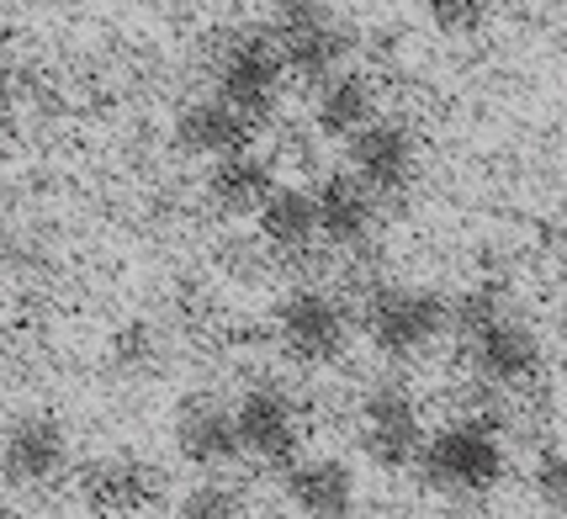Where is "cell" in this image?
I'll return each mask as SVG.
<instances>
[{"label": "cell", "instance_id": "4fadbf2b", "mask_svg": "<svg viewBox=\"0 0 567 519\" xmlns=\"http://www.w3.org/2000/svg\"><path fill=\"white\" fill-rule=\"evenodd\" d=\"M281 498L302 519H350L361 504V482L346 456H297L281 467Z\"/></svg>", "mask_w": 567, "mask_h": 519}, {"label": "cell", "instance_id": "8fae6325", "mask_svg": "<svg viewBox=\"0 0 567 519\" xmlns=\"http://www.w3.org/2000/svg\"><path fill=\"white\" fill-rule=\"evenodd\" d=\"M346 165L371 197H398L420 175V138L398 117H377L346 144Z\"/></svg>", "mask_w": 567, "mask_h": 519}, {"label": "cell", "instance_id": "d6986e66", "mask_svg": "<svg viewBox=\"0 0 567 519\" xmlns=\"http://www.w3.org/2000/svg\"><path fill=\"white\" fill-rule=\"evenodd\" d=\"M245 515H249L245 494L234 482H223V477H202V482H192L186 494L175 498V519H245Z\"/></svg>", "mask_w": 567, "mask_h": 519}, {"label": "cell", "instance_id": "277c9868", "mask_svg": "<svg viewBox=\"0 0 567 519\" xmlns=\"http://www.w3.org/2000/svg\"><path fill=\"white\" fill-rule=\"evenodd\" d=\"M271 334L276 345L287 350L292 361H302V366H334V361H346L350 340L361 329H355V308L340 292H329V287H292L276 302Z\"/></svg>", "mask_w": 567, "mask_h": 519}, {"label": "cell", "instance_id": "8992f818", "mask_svg": "<svg viewBox=\"0 0 567 519\" xmlns=\"http://www.w3.org/2000/svg\"><path fill=\"white\" fill-rule=\"evenodd\" d=\"M424 435L430 429H424L420 397L409 393L403 382H377V387L361 393V403H355V440H361L371 467L409 471L420 461Z\"/></svg>", "mask_w": 567, "mask_h": 519}, {"label": "cell", "instance_id": "5b68a950", "mask_svg": "<svg viewBox=\"0 0 567 519\" xmlns=\"http://www.w3.org/2000/svg\"><path fill=\"white\" fill-rule=\"evenodd\" d=\"M467 366L483 387L494 393H525L536 376L546 371V345H542V329L525 319L519 308H504L483 329H472L467 340Z\"/></svg>", "mask_w": 567, "mask_h": 519}, {"label": "cell", "instance_id": "52a82bcc", "mask_svg": "<svg viewBox=\"0 0 567 519\" xmlns=\"http://www.w3.org/2000/svg\"><path fill=\"white\" fill-rule=\"evenodd\" d=\"M281 91H287V64L266 32H239L213 59V96L228 101L234 112H245L249 123L271 117L281 106Z\"/></svg>", "mask_w": 567, "mask_h": 519}, {"label": "cell", "instance_id": "7a4b0ae2", "mask_svg": "<svg viewBox=\"0 0 567 519\" xmlns=\"http://www.w3.org/2000/svg\"><path fill=\"white\" fill-rule=\"evenodd\" d=\"M414 471L424 477V488L441 498H483L504 482L509 450H504V435L488 419H451L424 435Z\"/></svg>", "mask_w": 567, "mask_h": 519}, {"label": "cell", "instance_id": "9a60e30c", "mask_svg": "<svg viewBox=\"0 0 567 519\" xmlns=\"http://www.w3.org/2000/svg\"><path fill=\"white\" fill-rule=\"evenodd\" d=\"M313 212H319V239L334 249H361L377 228V197L350 170H323L313 186Z\"/></svg>", "mask_w": 567, "mask_h": 519}, {"label": "cell", "instance_id": "6da1fadb", "mask_svg": "<svg viewBox=\"0 0 567 519\" xmlns=\"http://www.w3.org/2000/svg\"><path fill=\"white\" fill-rule=\"evenodd\" d=\"M266 38L281 53L287 80H302V85H319L329 74L350 70L355 43H361L334 0H276Z\"/></svg>", "mask_w": 567, "mask_h": 519}, {"label": "cell", "instance_id": "e0dca14e", "mask_svg": "<svg viewBox=\"0 0 567 519\" xmlns=\"http://www.w3.org/2000/svg\"><path fill=\"white\" fill-rule=\"evenodd\" d=\"M276 186L281 180H276L271 154H260L255 144L239 148V154H223L218 165H207V201L223 218H260V207L271 201Z\"/></svg>", "mask_w": 567, "mask_h": 519}, {"label": "cell", "instance_id": "7c38bea8", "mask_svg": "<svg viewBox=\"0 0 567 519\" xmlns=\"http://www.w3.org/2000/svg\"><path fill=\"white\" fill-rule=\"evenodd\" d=\"M171 440H175V456L186 467L197 471H228L245 450H239V424H234V403L218 393H192L181 397L175 408V424H171Z\"/></svg>", "mask_w": 567, "mask_h": 519}, {"label": "cell", "instance_id": "9c48e42d", "mask_svg": "<svg viewBox=\"0 0 567 519\" xmlns=\"http://www.w3.org/2000/svg\"><path fill=\"white\" fill-rule=\"evenodd\" d=\"M70 467V429L49 408H27L0 429V477L11 488H49Z\"/></svg>", "mask_w": 567, "mask_h": 519}, {"label": "cell", "instance_id": "44dd1931", "mask_svg": "<svg viewBox=\"0 0 567 519\" xmlns=\"http://www.w3.org/2000/svg\"><path fill=\"white\" fill-rule=\"evenodd\" d=\"M494 6L498 0H424V17L441 27L445 38H467L494 17Z\"/></svg>", "mask_w": 567, "mask_h": 519}, {"label": "cell", "instance_id": "5bb4252c", "mask_svg": "<svg viewBox=\"0 0 567 519\" xmlns=\"http://www.w3.org/2000/svg\"><path fill=\"white\" fill-rule=\"evenodd\" d=\"M171 144L186 154V159H207L218 165L223 154H239V148L255 144V123L245 112H234L228 101L218 96H197L175 112L171 123Z\"/></svg>", "mask_w": 567, "mask_h": 519}, {"label": "cell", "instance_id": "cb8c5ba5", "mask_svg": "<svg viewBox=\"0 0 567 519\" xmlns=\"http://www.w3.org/2000/svg\"><path fill=\"white\" fill-rule=\"evenodd\" d=\"M563 222H567V197H563Z\"/></svg>", "mask_w": 567, "mask_h": 519}, {"label": "cell", "instance_id": "2e32d148", "mask_svg": "<svg viewBox=\"0 0 567 519\" xmlns=\"http://www.w3.org/2000/svg\"><path fill=\"white\" fill-rule=\"evenodd\" d=\"M313 117V133H319L323 144H350L355 133L367 123H377L382 117V96H377V85H371V74L361 70H340L329 74V80H319L313 85V106H308Z\"/></svg>", "mask_w": 567, "mask_h": 519}, {"label": "cell", "instance_id": "3957f363", "mask_svg": "<svg viewBox=\"0 0 567 519\" xmlns=\"http://www.w3.org/2000/svg\"><path fill=\"white\" fill-rule=\"evenodd\" d=\"M355 329L367 334V345L382 361H420L451 334V302L435 287H409V281H388L371 287Z\"/></svg>", "mask_w": 567, "mask_h": 519}, {"label": "cell", "instance_id": "30bf717a", "mask_svg": "<svg viewBox=\"0 0 567 519\" xmlns=\"http://www.w3.org/2000/svg\"><path fill=\"white\" fill-rule=\"evenodd\" d=\"M165 494V477L154 461L133 450H106L80 467V498L96 509V519H138Z\"/></svg>", "mask_w": 567, "mask_h": 519}, {"label": "cell", "instance_id": "ffe728a7", "mask_svg": "<svg viewBox=\"0 0 567 519\" xmlns=\"http://www.w3.org/2000/svg\"><path fill=\"white\" fill-rule=\"evenodd\" d=\"M530 494H536L546 515L567 519V445H546L530 461Z\"/></svg>", "mask_w": 567, "mask_h": 519}, {"label": "cell", "instance_id": "ba28073f", "mask_svg": "<svg viewBox=\"0 0 567 519\" xmlns=\"http://www.w3.org/2000/svg\"><path fill=\"white\" fill-rule=\"evenodd\" d=\"M234 424H239V450L266 461V467H292L308 440V414L287 387L255 382L234 397Z\"/></svg>", "mask_w": 567, "mask_h": 519}, {"label": "cell", "instance_id": "ac0fdd59", "mask_svg": "<svg viewBox=\"0 0 567 519\" xmlns=\"http://www.w3.org/2000/svg\"><path fill=\"white\" fill-rule=\"evenodd\" d=\"M255 228H260V245L271 249V255H292V260L308 255L313 245H323L319 212H313V191L297 186V180H281V186H276L271 201L260 207Z\"/></svg>", "mask_w": 567, "mask_h": 519}, {"label": "cell", "instance_id": "603a6c76", "mask_svg": "<svg viewBox=\"0 0 567 519\" xmlns=\"http://www.w3.org/2000/svg\"><path fill=\"white\" fill-rule=\"evenodd\" d=\"M0 519H27L22 509H6V504H0Z\"/></svg>", "mask_w": 567, "mask_h": 519}, {"label": "cell", "instance_id": "d4e9b609", "mask_svg": "<svg viewBox=\"0 0 567 519\" xmlns=\"http://www.w3.org/2000/svg\"><path fill=\"white\" fill-rule=\"evenodd\" d=\"M0 249H6V233H0Z\"/></svg>", "mask_w": 567, "mask_h": 519}, {"label": "cell", "instance_id": "7402d4cb", "mask_svg": "<svg viewBox=\"0 0 567 519\" xmlns=\"http://www.w3.org/2000/svg\"><path fill=\"white\" fill-rule=\"evenodd\" d=\"M17 112H22V106H17V85H11V74L0 70V138L17 127Z\"/></svg>", "mask_w": 567, "mask_h": 519}]
</instances>
